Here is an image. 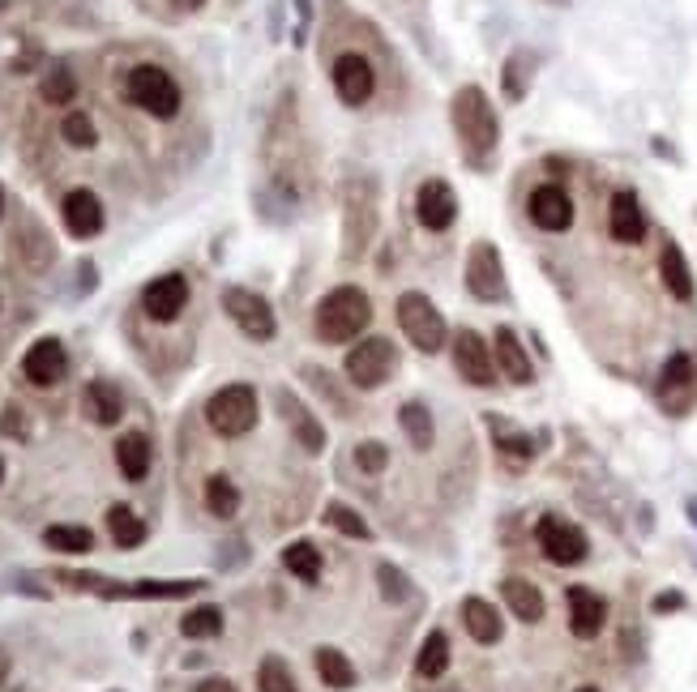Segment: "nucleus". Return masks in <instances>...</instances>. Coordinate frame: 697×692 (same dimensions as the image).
I'll return each instance as SVG.
<instances>
[{"mask_svg": "<svg viewBox=\"0 0 697 692\" xmlns=\"http://www.w3.org/2000/svg\"><path fill=\"white\" fill-rule=\"evenodd\" d=\"M449 120H454V133L462 145V158L471 167H489L492 150L500 141V120H496V107L484 94V86H462L449 103Z\"/></svg>", "mask_w": 697, "mask_h": 692, "instance_id": "1", "label": "nucleus"}, {"mask_svg": "<svg viewBox=\"0 0 697 692\" xmlns=\"http://www.w3.org/2000/svg\"><path fill=\"white\" fill-rule=\"evenodd\" d=\"M372 321V304L359 286H334L321 304H317V317H313V330L321 343H355Z\"/></svg>", "mask_w": 697, "mask_h": 692, "instance_id": "2", "label": "nucleus"}, {"mask_svg": "<svg viewBox=\"0 0 697 692\" xmlns=\"http://www.w3.org/2000/svg\"><path fill=\"white\" fill-rule=\"evenodd\" d=\"M125 94H129L134 107H141V112L154 116V120H172V116L180 112V86H176L172 73L159 69V65H138V69H129V77H125Z\"/></svg>", "mask_w": 697, "mask_h": 692, "instance_id": "3", "label": "nucleus"}, {"mask_svg": "<svg viewBox=\"0 0 697 692\" xmlns=\"http://www.w3.org/2000/svg\"><path fill=\"white\" fill-rule=\"evenodd\" d=\"M394 317H398L403 334L411 338V346H416V350H423V355H436V350L445 346V338H449L441 308H436L428 295H419V291L398 295V304H394Z\"/></svg>", "mask_w": 697, "mask_h": 692, "instance_id": "4", "label": "nucleus"}, {"mask_svg": "<svg viewBox=\"0 0 697 692\" xmlns=\"http://www.w3.org/2000/svg\"><path fill=\"white\" fill-rule=\"evenodd\" d=\"M206 423L218 436H244L257 423V394L253 385H227L206 402Z\"/></svg>", "mask_w": 697, "mask_h": 692, "instance_id": "5", "label": "nucleus"}, {"mask_svg": "<svg viewBox=\"0 0 697 692\" xmlns=\"http://www.w3.org/2000/svg\"><path fill=\"white\" fill-rule=\"evenodd\" d=\"M223 312H227L253 343H270L275 330H279L275 308H270L257 291H249V286H227V291H223Z\"/></svg>", "mask_w": 697, "mask_h": 692, "instance_id": "6", "label": "nucleus"}, {"mask_svg": "<svg viewBox=\"0 0 697 692\" xmlns=\"http://www.w3.org/2000/svg\"><path fill=\"white\" fill-rule=\"evenodd\" d=\"M394 363H398V355H394V343H390V338H364L359 346H351L347 355L351 385H359V389H381V385L390 381Z\"/></svg>", "mask_w": 697, "mask_h": 692, "instance_id": "7", "label": "nucleus"}, {"mask_svg": "<svg viewBox=\"0 0 697 692\" xmlns=\"http://www.w3.org/2000/svg\"><path fill=\"white\" fill-rule=\"evenodd\" d=\"M467 291L484 304H496L505 295V266H500L496 244H489V240H476L467 253Z\"/></svg>", "mask_w": 697, "mask_h": 692, "instance_id": "8", "label": "nucleus"}, {"mask_svg": "<svg viewBox=\"0 0 697 692\" xmlns=\"http://www.w3.org/2000/svg\"><path fill=\"white\" fill-rule=\"evenodd\" d=\"M454 368L467 385L476 389H489L496 385V359H492V346L476 334V330H458L454 334Z\"/></svg>", "mask_w": 697, "mask_h": 692, "instance_id": "9", "label": "nucleus"}, {"mask_svg": "<svg viewBox=\"0 0 697 692\" xmlns=\"http://www.w3.org/2000/svg\"><path fill=\"white\" fill-rule=\"evenodd\" d=\"M334 94L347 103V107H364L368 99H372V90H377V73H372V61L364 56V52H343L339 61H334Z\"/></svg>", "mask_w": 697, "mask_h": 692, "instance_id": "10", "label": "nucleus"}, {"mask_svg": "<svg viewBox=\"0 0 697 692\" xmlns=\"http://www.w3.org/2000/svg\"><path fill=\"white\" fill-rule=\"evenodd\" d=\"M535 539H540V552L548 555L553 564H582L586 560V535L578 530V526H569L565 517H540V526H535Z\"/></svg>", "mask_w": 697, "mask_h": 692, "instance_id": "11", "label": "nucleus"}, {"mask_svg": "<svg viewBox=\"0 0 697 692\" xmlns=\"http://www.w3.org/2000/svg\"><path fill=\"white\" fill-rule=\"evenodd\" d=\"M189 304V282L185 274H163V278H150L145 291H141V308L150 321H176Z\"/></svg>", "mask_w": 697, "mask_h": 692, "instance_id": "12", "label": "nucleus"}, {"mask_svg": "<svg viewBox=\"0 0 697 692\" xmlns=\"http://www.w3.org/2000/svg\"><path fill=\"white\" fill-rule=\"evenodd\" d=\"M416 218L428 231H449L458 218V197L445 180H423L416 193Z\"/></svg>", "mask_w": 697, "mask_h": 692, "instance_id": "13", "label": "nucleus"}, {"mask_svg": "<svg viewBox=\"0 0 697 692\" xmlns=\"http://www.w3.org/2000/svg\"><path fill=\"white\" fill-rule=\"evenodd\" d=\"M22 372H26V381H30V385H39V389L61 385V381H65V372H69V355H65V346L56 343V338H39V343L26 350Z\"/></svg>", "mask_w": 697, "mask_h": 692, "instance_id": "14", "label": "nucleus"}, {"mask_svg": "<svg viewBox=\"0 0 697 692\" xmlns=\"http://www.w3.org/2000/svg\"><path fill=\"white\" fill-rule=\"evenodd\" d=\"M527 214H531V222L540 231H553V235L573 227V202H569V193L560 184H540L531 193V202H527Z\"/></svg>", "mask_w": 697, "mask_h": 692, "instance_id": "15", "label": "nucleus"}, {"mask_svg": "<svg viewBox=\"0 0 697 692\" xmlns=\"http://www.w3.org/2000/svg\"><path fill=\"white\" fill-rule=\"evenodd\" d=\"M565 603H569V628H573V637L591 641V637H599V632H604L608 603H604L595 590H586V586H569Z\"/></svg>", "mask_w": 697, "mask_h": 692, "instance_id": "16", "label": "nucleus"}, {"mask_svg": "<svg viewBox=\"0 0 697 692\" xmlns=\"http://www.w3.org/2000/svg\"><path fill=\"white\" fill-rule=\"evenodd\" d=\"M61 218H65V231L77 240H90L103 231V202L90 193V189H73L61 202Z\"/></svg>", "mask_w": 697, "mask_h": 692, "instance_id": "17", "label": "nucleus"}, {"mask_svg": "<svg viewBox=\"0 0 697 692\" xmlns=\"http://www.w3.org/2000/svg\"><path fill=\"white\" fill-rule=\"evenodd\" d=\"M492 359H496V372L505 376V381H514V385H531V376H535V368H531V355H527V346L518 343V334L514 330H496L492 334Z\"/></svg>", "mask_w": 697, "mask_h": 692, "instance_id": "18", "label": "nucleus"}, {"mask_svg": "<svg viewBox=\"0 0 697 692\" xmlns=\"http://www.w3.org/2000/svg\"><path fill=\"white\" fill-rule=\"evenodd\" d=\"M608 231H612L617 244H642V235H646V214H642L637 193L621 189V193L612 197V206H608Z\"/></svg>", "mask_w": 697, "mask_h": 692, "instance_id": "19", "label": "nucleus"}, {"mask_svg": "<svg viewBox=\"0 0 697 692\" xmlns=\"http://www.w3.org/2000/svg\"><path fill=\"white\" fill-rule=\"evenodd\" d=\"M500 594H505V607L522 624L544 620V594H540L535 581H527V577H505V581H500Z\"/></svg>", "mask_w": 697, "mask_h": 692, "instance_id": "20", "label": "nucleus"}, {"mask_svg": "<svg viewBox=\"0 0 697 692\" xmlns=\"http://www.w3.org/2000/svg\"><path fill=\"white\" fill-rule=\"evenodd\" d=\"M81 407H86V415L94 419V423H103V427H112L116 419L125 415V398H121V389L112 381H90L86 394H81Z\"/></svg>", "mask_w": 697, "mask_h": 692, "instance_id": "21", "label": "nucleus"}, {"mask_svg": "<svg viewBox=\"0 0 697 692\" xmlns=\"http://www.w3.org/2000/svg\"><path fill=\"white\" fill-rule=\"evenodd\" d=\"M206 581H134V586H112L103 590L107 599H189Z\"/></svg>", "mask_w": 697, "mask_h": 692, "instance_id": "22", "label": "nucleus"}, {"mask_svg": "<svg viewBox=\"0 0 697 692\" xmlns=\"http://www.w3.org/2000/svg\"><path fill=\"white\" fill-rule=\"evenodd\" d=\"M116 466H121V475L129 484H141L150 475V440L141 432H125L116 440Z\"/></svg>", "mask_w": 697, "mask_h": 692, "instance_id": "23", "label": "nucleus"}, {"mask_svg": "<svg viewBox=\"0 0 697 692\" xmlns=\"http://www.w3.org/2000/svg\"><path fill=\"white\" fill-rule=\"evenodd\" d=\"M462 624H467V632H471L480 645H496V641H500V616H496V607L484 603V599H462Z\"/></svg>", "mask_w": 697, "mask_h": 692, "instance_id": "24", "label": "nucleus"}, {"mask_svg": "<svg viewBox=\"0 0 697 692\" xmlns=\"http://www.w3.org/2000/svg\"><path fill=\"white\" fill-rule=\"evenodd\" d=\"M659 274H663V286L676 295V299H694V274H689V261L676 244H663L659 253Z\"/></svg>", "mask_w": 697, "mask_h": 692, "instance_id": "25", "label": "nucleus"}, {"mask_svg": "<svg viewBox=\"0 0 697 692\" xmlns=\"http://www.w3.org/2000/svg\"><path fill=\"white\" fill-rule=\"evenodd\" d=\"M317 676H321V684H330V689H355V667H351V658L343 650H334V645H321L317 650Z\"/></svg>", "mask_w": 697, "mask_h": 692, "instance_id": "26", "label": "nucleus"}, {"mask_svg": "<svg viewBox=\"0 0 697 692\" xmlns=\"http://www.w3.org/2000/svg\"><path fill=\"white\" fill-rule=\"evenodd\" d=\"M445 667H449V641H445V632H428V637H423V645H419V654H416L419 680H441V676H445Z\"/></svg>", "mask_w": 697, "mask_h": 692, "instance_id": "27", "label": "nucleus"}, {"mask_svg": "<svg viewBox=\"0 0 697 692\" xmlns=\"http://www.w3.org/2000/svg\"><path fill=\"white\" fill-rule=\"evenodd\" d=\"M107 530H112L116 548H141V543H145V522H141L129 504H116V509L107 513Z\"/></svg>", "mask_w": 697, "mask_h": 692, "instance_id": "28", "label": "nucleus"}, {"mask_svg": "<svg viewBox=\"0 0 697 692\" xmlns=\"http://www.w3.org/2000/svg\"><path fill=\"white\" fill-rule=\"evenodd\" d=\"M398 423H403V432H407L411 449H432L436 427H432V411H428L423 402H407V407L398 411Z\"/></svg>", "mask_w": 697, "mask_h": 692, "instance_id": "29", "label": "nucleus"}, {"mask_svg": "<svg viewBox=\"0 0 697 692\" xmlns=\"http://www.w3.org/2000/svg\"><path fill=\"white\" fill-rule=\"evenodd\" d=\"M43 543L52 552H65V555H86L94 548V535L86 526H48L43 530Z\"/></svg>", "mask_w": 697, "mask_h": 692, "instance_id": "30", "label": "nucleus"}, {"mask_svg": "<svg viewBox=\"0 0 697 692\" xmlns=\"http://www.w3.org/2000/svg\"><path fill=\"white\" fill-rule=\"evenodd\" d=\"M282 568H287L291 577H300V581H317V577H321V552H317L313 543H291V548L282 552Z\"/></svg>", "mask_w": 697, "mask_h": 692, "instance_id": "31", "label": "nucleus"}, {"mask_svg": "<svg viewBox=\"0 0 697 692\" xmlns=\"http://www.w3.org/2000/svg\"><path fill=\"white\" fill-rule=\"evenodd\" d=\"M206 509L214 517H236L240 491H236V484H231L227 475H210L206 479Z\"/></svg>", "mask_w": 697, "mask_h": 692, "instance_id": "32", "label": "nucleus"}, {"mask_svg": "<svg viewBox=\"0 0 697 692\" xmlns=\"http://www.w3.org/2000/svg\"><path fill=\"white\" fill-rule=\"evenodd\" d=\"M492 432H496V449H500V458L509 462V466H527L531 462V440L522 436V432H514V427H505V423H496L492 419Z\"/></svg>", "mask_w": 697, "mask_h": 692, "instance_id": "33", "label": "nucleus"}, {"mask_svg": "<svg viewBox=\"0 0 697 692\" xmlns=\"http://www.w3.org/2000/svg\"><path fill=\"white\" fill-rule=\"evenodd\" d=\"M39 94H43L52 107H69L73 94H77V77L69 73V65H56V69L43 73V86H39Z\"/></svg>", "mask_w": 697, "mask_h": 692, "instance_id": "34", "label": "nucleus"}, {"mask_svg": "<svg viewBox=\"0 0 697 692\" xmlns=\"http://www.w3.org/2000/svg\"><path fill=\"white\" fill-rule=\"evenodd\" d=\"M257 689L262 692H300V684H295L291 667L282 663L279 654H270V658H262V667H257Z\"/></svg>", "mask_w": 697, "mask_h": 692, "instance_id": "35", "label": "nucleus"}, {"mask_svg": "<svg viewBox=\"0 0 697 692\" xmlns=\"http://www.w3.org/2000/svg\"><path fill=\"white\" fill-rule=\"evenodd\" d=\"M326 522H330L334 530H343L347 539H368V535H372L368 522H364L351 504H343V500H330V504H326Z\"/></svg>", "mask_w": 697, "mask_h": 692, "instance_id": "36", "label": "nucleus"}, {"mask_svg": "<svg viewBox=\"0 0 697 692\" xmlns=\"http://www.w3.org/2000/svg\"><path fill=\"white\" fill-rule=\"evenodd\" d=\"M180 632L193 637V641L218 637V632H223V612H218V607H193V612L180 620Z\"/></svg>", "mask_w": 697, "mask_h": 692, "instance_id": "37", "label": "nucleus"}, {"mask_svg": "<svg viewBox=\"0 0 697 692\" xmlns=\"http://www.w3.org/2000/svg\"><path fill=\"white\" fill-rule=\"evenodd\" d=\"M531 69H535V61H531V52H514L509 61H505V99H522L527 94V81H531Z\"/></svg>", "mask_w": 697, "mask_h": 692, "instance_id": "38", "label": "nucleus"}, {"mask_svg": "<svg viewBox=\"0 0 697 692\" xmlns=\"http://www.w3.org/2000/svg\"><path fill=\"white\" fill-rule=\"evenodd\" d=\"M61 138L69 141L73 150H90V145L99 141V129H94V120H90L86 112H69V116L61 120Z\"/></svg>", "mask_w": 697, "mask_h": 692, "instance_id": "39", "label": "nucleus"}, {"mask_svg": "<svg viewBox=\"0 0 697 692\" xmlns=\"http://www.w3.org/2000/svg\"><path fill=\"white\" fill-rule=\"evenodd\" d=\"M377 581H381L385 603H407V599H411V581H407V573H398L394 564H381V568H377Z\"/></svg>", "mask_w": 697, "mask_h": 692, "instance_id": "40", "label": "nucleus"}, {"mask_svg": "<svg viewBox=\"0 0 697 692\" xmlns=\"http://www.w3.org/2000/svg\"><path fill=\"white\" fill-rule=\"evenodd\" d=\"M689 381H694V359H689V355H672V359L663 363L659 389H681V385H689Z\"/></svg>", "mask_w": 697, "mask_h": 692, "instance_id": "41", "label": "nucleus"}, {"mask_svg": "<svg viewBox=\"0 0 697 692\" xmlns=\"http://www.w3.org/2000/svg\"><path fill=\"white\" fill-rule=\"evenodd\" d=\"M385 462H390V449H385L381 440H364V445L355 449V466H359L364 475H381Z\"/></svg>", "mask_w": 697, "mask_h": 692, "instance_id": "42", "label": "nucleus"}, {"mask_svg": "<svg viewBox=\"0 0 697 692\" xmlns=\"http://www.w3.org/2000/svg\"><path fill=\"white\" fill-rule=\"evenodd\" d=\"M291 423H295V436L304 440V449H308V453H317V449H321V440H326V436H321V427H317V419L308 415L304 407H295V411H291Z\"/></svg>", "mask_w": 697, "mask_h": 692, "instance_id": "43", "label": "nucleus"}, {"mask_svg": "<svg viewBox=\"0 0 697 692\" xmlns=\"http://www.w3.org/2000/svg\"><path fill=\"white\" fill-rule=\"evenodd\" d=\"M198 692H236V684H231V680H218V676H210V680H202V684H198Z\"/></svg>", "mask_w": 697, "mask_h": 692, "instance_id": "44", "label": "nucleus"}, {"mask_svg": "<svg viewBox=\"0 0 697 692\" xmlns=\"http://www.w3.org/2000/svg\"><path fill=\"white\" fill-rule=\"evenodd\" d=\"M672 607H681V594H659L655 599V612H672Z\"/></svg>", "mask_w": 697, "mask_h": 692, "instance_id": "45", "label": "nucleus"}, {"mask_svg": "<svg viewBox=\"0 0 697 692\" xmlns=\"http://www.w3.org/2000/svg\"><path fill=\"white\" fill-rule=\"evenodd\" d=\"M172 4H176V9H202L206 0H172Z\"/></svg>", "mask_w": 697, "mask_h": 692, "instance_id": "46", "label": "nucleus"}, {"mask_svg": "<svg viewBox=\"0 0 697 692\" xmlns=\"http://www.w3.org/2000/svg\"><path fill=\"white\" fill-rule=\"evenodd\" d=\"M4 680H9V654L0 650V684H4Z\"/></svg>", "mask_w": 697, "mask_h": 692, "instance_id": "47", "label": "nucleus"}, {"mask_svg": "<svg viewBox=\"0 0 697 692\" xmlns=\"http://www.w3.org/2000/svg\"><path fill=\"white\" fill-rule=\"evenodd\" d=\"M0 214H4V189H0Z\"/></svg>", "mask_w": 697, "mask_h": 692, "instance_id": "48", "label": "nucleus"}, {"mask_svg": "<svg viewBox=\"0 0 697 692\" xmlns=\"http://www.w3.org/2000/svg\"><path fill=\"white\" fill-rule=\"evenodd\" d=\"M0 479H4V458H0Z\"/></svg>", "mask_w": 697, "mask_h": 692, "instance_id": "49", "label": "nucleus"}, {"mask_svg": "<svg viewBox=\"0 0 697 692\" xmlns=\"http://www.w3.org/2000/svg\"><path fill=\"white\" fill-rule=\"evenodd\" d=\"M578 692H599V689H578Z\"/></svg>", "mask_w": 697, "mask_h": 692, "instance_id": "50", "label": "nucleus"}]
</instances>
